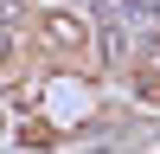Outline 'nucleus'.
<instances>
[{
	"instance_id": "f257e3e1",
	"label": "nucleus",
	"mask_w": 160,
	"mask_h": 154,
	"mask_svg": "<svg viewBox=\"0 0 160 154\" xmlns=\"http://www.w3.org/2000/svg\"><path fill=\"white\" fill-rule=\"evenodd\" d=\"M122 13H128L135 26H154V19H160V0H122Z\"/></svg>"
}]
</instances>
